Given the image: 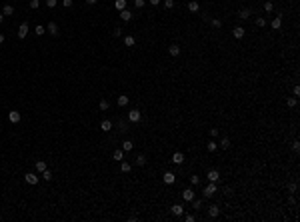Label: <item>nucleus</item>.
I'll use <instances>...</instances> for the list:
<instances>
[{
	"mask_svg": "<svg viewBox=\"0 0 300 222\" xmlns=\"http://www.w3.org/2000/svg\"><path fill=\"white\" fill-rule=\"evenodd\" d=\"M56 4H58V0H46V6L48 8H54Z\"/></svg>",
	"mask_w": 300,
	"mask_h": 222,
	"instance_id": "79ce46f5",
	"label": "nucleus"
},
{
	"mask_svg": "<svg viewBox=\"0 0 300 222\" xmlns=\"http://www.w3.org/2000/svg\"><path fill=\"white\" fill-rule=\"evenodd\" d=\"M134 164H136V166H144V164H146V156L138 154V156H136V160H134Z\"/></svg>",
	"mask_w": 300,
	"mask_h": 222,
	"instance_id": "412c9836",
	"label": "nucleus"
},
{
	"mask_svg": "<svg viewBox=\"0 0 300 222\" xmlns=\"http://www.w3.org/2000/svg\"><path fill=\"white\" fill-rule=\"evenodd\" d=\"M162 178H164V182H166V184H174L176 174H174V172H164V176H162Z\"/></svg>",
	"mask_w": 300,
	"mask_h": 222,
	"instance_id": "dca6fc26",
	"label": "nucleus"
},
{
	"mask_svg": "<svg viewBox=\"0 0 300 222\" xmlns=\"http://www.w3.org/2000/svg\"><path fill=\"white\" fill-rule=\"evenodd\" d=\"M38 6H40V0H30V8L32 10H36Z\"/></svg>",
	"mask_w": 300,
	"mask_h": 222,
	"instance_id": "ea45409f",
	"label": "nucleus"
},
{
	"mask_svg": "<svg viewBox=\"0 0 300 222\" xmlns=\"http://www.w3.org/2000/svg\"><path fill=\"white\" fill-rule=\"evenodd\" d=\"M232 34H234V38H238V40H240V38H244V34H246V30H244L242 26H236V28L232 30Z\"/></svg>",
	"mask_w": 300,
	"mask_h": 222,
	"instance_id": "ddd939ff",
	"label": "nucleus"
},
{
	"mask_svg": "<svg viewBox=\"0 0 300 222\" xmlns=\"http://www.w3.org/2000/svg\"><path fill=\"white\" fill-rule=\"evenodd\" d=\"M172 162L174 164H182V162H184V154H182L180 150H176V152L172 154Z\"/></svg>",
	"mask_w": 300,
	"mask_h": 222,
	"instance_id": "9b49d317",
	"label": "nucleus"
},
{
	"mask_svg": "<svg viewBox=\"0 0 300 222\" xmlns=\"http://www.w3.org/2000/svg\"><path fill=\"white\" fill-rule=\"evenodd\" d=\"M250 14H252L250 8H242V10L238 12V18H240V20H248V18H250Z\"/></svg>",
	"mask_w": 300,
	"mask_h": 222,
	"instance_id": "f8f14e48",
	"label": "nucleus"
},
{
	"mask_svg": "<svg viewBox=\"0 0 300 222\" xmlns=\"http://www.w3.org/2000/svg\"><path fill=\"white\" fill-rule=\"evenodd\" d=\"M114 6H116V10H124L126 8V0H116Z\"/></svg>",
	"mask_w": 300,
	"mask_h": 222,
	"instance_id": "c85d7f7f",
	"label": "nucleus"
},
{
	"mask_svg": "<svg viewBox=\"0 0 300 222\" xmlns=\"http://www.w3.org/2000/svg\"><path fill=\"white\" fill-rule=\"evenodd\" d=\"M190 184H192V186H198L200 184V176H190Z\"/></svg>",
	"mask_w": 300,
	"mask_h": 222,
	"instance_id": "4c0bfd02",
	"label": "nucleus"
},
{
	"mask_svg": "<svg viewBox=\"0 0 300 222\" xmlns=\"http://www.w3.org/2000/svg\"><path fill=\"white\" fill-rule=\"evenodd\" d=\"M216 148H218V142L208 140V152H216Z\"/></svg>",
	"mask_w": 300,
	"mask_h": 222,
	"instance_id": "2f4dec72",
	"label": "nucleus"
},
{
	"mask_svg": "<svg viewBox=\"0 0 300 222\" xmlns=\"http://www.w3.org/2000/svg\"><path fill=\"white\" fill-rule=\"evenodd\" d=\"M184 220H186V222H194L196 218H194V214H184Z\"/></svg>",
	"mask_w": 300,
	"mask_h": 222,
	"instance_id": "37998d69",
	"label": "nucleus"
},
{
	"mask_svg": "<svg viewBox=\"0 0 300 222\" xmlns=\"http://www.w3.org/2000/svg\"><path fill=\"white\" fill-rule=\"evenodd\" d=\"M114 36H116V38H118V36H122V28H114Z\"/></svg>",
	"mask_w": 300,
	"mask_h": 222,
	"instance_id": "49530a36",
	"label": "nucleus"
},
{
	"mask_svg": "<svg viewBox=\"0 0 300 222\" xmlns=\"http://www.w3.org/2000/svg\"><path fill=\"white\" fill-rule=\"evenodd\" d=\"M202 204H204V202L200 200V198H194L192 200V208L194 210H202Z\"/></svg>",
	"mask_w": 300,
	"mask_h": 222,
	"instance_id": "bb28decb",
	"label": "nucleus"
},
{
	"mask_svg": "<svg viewBox=\"0 0 300 222\" xmlns=\"http://www.w3.org/2000/svg\"><path fill=\"white\" fill-rule=\"evenodd\" d=\"M2 42H4V34L0 32V44H2Z\"/></svg>",
	"mask_w": 300,
	"mask_h": 222,
	"instance_id": "864d4df0",
	"label": "nucleus"
},
{
	"mask_svg": "<svg viewBox=\"0 0 300 222\" xmlns=\"http://www.w3.org/2000/svg\"><path fill=\"white\" fill-rule=\"evenodd\" d=\"M194 196H196V194H194V190H192V188L182 190V198H184L186 202H192V200H194Z\"/></svg>",
	"mask_w": 300,
	"mask_h": 222,
	"instance_id": "0eeeda50",
	"label": "nucleus"
},
{
	"mask_svg": "<svg viewBox=\"0 0 300 222\" xmlns=\"http://www.w3.org/2000/svg\"><path fill=\"white\" fill-rule=\"evenodd\" d=\"M86 2H88V4H96L98 0H86Z\"/></svg>",
	"mask_w": 300,
	"mask_h": 222,
	"instance_id": "5fc2aeb1",
	"label": "nucleus"
},
{
	"mask_svg": "<svg viewBox=\"0 0 300 222\" xmlns=\"http://www.w3.org/2000/svg\"><path fill=\"white\" fill-rule=\"evenodd\" d=\"M4 20V14H2V10H0V22Z\"/></svg>",
	"mask_w": 300,
	"mask_h": 222,
	"instance_id": "6e6d98bb",
	"label": "nucleus"
},
{
	"mask_svg": "<svg viewBox=\"0 0 300 222\" xmlns=\"http://www.w3.org/2000/svg\"><path fill=\"white\" fill-rule=\"evenodd\" d=\"M210 24H212L214 28H220V26H222V20H220V18H212V20H210Z\"/></svg>",
	"mask_w": 300,
	"mask_h": 222,
	"instance_id": "c9c22d12",
	"label": "nucleus"
},
{
	"mask_svg": "<svg viewBox=\"0 0 300 222\" xmlns=\"http://www.w3.org/2000/svg\"><path fill=\"white\" fill-rule=\"evenodd\" d=\"M34 34H36V36H42V34H46V28L42 26V24H36V28H34Z\"/></svg>",
	"mask_w": 300,
	"mask_h": 222,
	"instance_id": "393cba45",
	"label": "nucleus"
},
{
	"mask_svg": "<svg viewBox=\"0 0 300 222\" xmlns=\"http://www.w3.org/2000/svg\"><path fill=\"white\" fill-rule=\"evenodd\" d=\"M168 52H170V56H178V54H180V46H178V44H172V46L168 48Z\"/></svg>",
	"mask_w": 300,
	"mask_h": 222,
	"instance_id": "5701e85b",
	"label": "nucleus"
},
{
	"mask_svg": "<svg viewBox=\"0 0 300 222\" xmlns=\"http://www.w3.org/2000/svg\"><path fill=\"white\" fill-rule=\"evenodd\" d=\"M42 178H44V180H52V174H50V170H44V172H42Z\"/></svg>",
	"mask_w": 300,
	"mask_h": 222,
	"instance_id": "58836bf2",
	"label": "nucleus"
},
{
	"mask_svg": "<svg viewBox=\"0 0 300 222\" xmlns=\"http://www.w3.org/2000/svg\"><path fill=\"white\" fill-rule=\"evenodd\" d=\"M292 92H294V96H300V86H294Z\"/></svg>",
	"mask_w": 300,
	"mask_h": 222,
	"instance_id": "09e8293b",
	"label": "nucleus"
},
{
	"mask_svg": "<svg viewBox=\"0 0 300 222\" xmlns=\"http://www.w3.org/2000/svg\"><path fill=\"white\" fill-rule=\"evenodd\" d=\"M98 108H100V110H108V108H110V102H108V100H100Z\"/></svg>",
	"mask_w": 300,
	"mask_h": 222,
	"instance_id": "72a5a7b5",
	"label": "nucleus"
},
{
	"mask_svg": "<svg viewBox=\"0 0 300 222\" xmlns=\"http://www.w3.org/2000/svg\"><path fill=\"white\" fill-rule=\"evenodd\" d=\"M118 106H122V108L128 106V96H126V94H120V96H118Z\"/></svg>",
	"mask_w": 300,
	"mask_h": 222,
	"instance_id": "4be33fe9",
	"label": "nucleus"
},
{
	"mask_svg": "<svg viewBox=\"0 0 300 222\" xmlns=\"http://www.w3.org/2000/svg\"><path fill=\"white\" fill-rule=\"evenodd\" d=\"M20 118H22V116H20V112H18V110H10V112H8V120L12 122V124H18V122H20Z\"/></svg>",
	"mask_w": 300,
	"mask_h": 222,
	"instance_id": "20e7f679",
	"label": "nucleus"
},
{
	"mask_svg": "<svg viewBox=\"0 0 300 222\" xmlns=\"http://www.w3.org/2000/svg\"><path fill=\"white\" fill-rule=\"evenodd\" d=\"M132 148H134V142L132 140H124V142H122V150H124V152H130Z\"/></svg>",
	"mask_w": 300,
	"mask_h": 222,
	"instance_id": "6ab92c4d",
	"label": "nucleus"
},
{
	"mask_svg": "<svg viewBox=\"0 0 300 222\" xmlns=\"http://www.w3.org/2000/svg\"><path fill=\"white\" fill-rule=\"evenodd\" d=\"M46 30H48V34H50V36H58V24H56V22H48V28H46Z\"/></svg>",
	"mask_w": 300,
	"mask_h": 222,
	"instance_id": "6e6552de",
	"label": "nucleus"
},
{
	"mask_svg": "<svg viewBox=\"0 0 300 222\" xmlns=\"http://www.w3.org/2000/svg\"><path fill=\"white\" fill-rule=\"evenodd\" d=\"M292 148L296 150V152H298V150H300V142H298V140H294V142H292Z\"/></svg>",
	"mask_w": 300,
	"mask_h": 222,
	"instance_id": "de8ad7c7",
	"label": "nucleus"
},
{
	"mask_svg": "<svg viewBox=\"0 0 300 222\" xmlns=\"http://www.w3.org/2000/svg\"><path fill=\"white\" fill-rule=\"evenodd\" d=\"M206 178H208V182H218L220 180V172L218 170H208V174H206Z\"/></svg>",
	"mask_w": 300,
	"mask_h": 222,
	"instance_id": "423d86ee",
	"label": "nucleus"
},
{
	"mask_svg": "<svg viewBox=\"0 0 300 222\" xmlns=\"http://www.w3.org/2000/svg\"><path fill=\"white\" fill-rule=\"evenodd\" d=\"M214 194H216V182H208L204 186V190H202V196L204 198H212Z\"/></svg>",
	"mask_w": 300,
	"mask_h": 222,
	"instance_id": "f257e3e1",
	"label": "nucleus"
},
{
	"mask_svg": "<svg viewBox=\"0 0 300 222\" xmlns=\"http://www.w3.org/2000/svg\"><path fill=\"white\" fill-rule=\"evenodd\" d=\"M140 118H142V114H140V110H136V108H132V110L128 112V120L130 122H140Z\"/></svg>",
	"mask_w": 300,
	"mask_h": 222,
	"instance_id": "7ed1b4c3",
	"label": "nucleus"
},
{
	"mask_svg": "<svg viewBox=\"0 0 300 222\" xmlns=\"http://www.w3.org/2000/svg\"><path fill=\"white\" fill-rule=\"evenodd\" d=\"M288 192H296V184H290V186H288Z\"/></svg>",
	"mask_w": 300,
	"mask_h": 222,
	"instance_id": "3c124183",
	"label": "nucleus"
},
{
	"mask_svg": "<svg viewBox=\"0 0 300 222\" xmlns=\"http://www.w3.org/2000/svg\"><path fill=\"white\" fill-rule=\"evenodd\" d=\"M134 6H136V8H142V6H144V0H134Z\"/></svg>",
	"mask_w": 300,
	"mask_h": 222,
	"instance_id": "c03bdc74",
	"label": "nucleus"
},
{
	"mask_svg": "<svg viewBox=\"0 0 300 222\" xmlns=\"http://www.w3.org/2000/svg\"><path fill=\"white\" fill-rule=\"evenodd\" d=\"M186 8H188V10H190V12H198V10H200V4H198V2H196V0H188V4H186Z\"/></svg>",
	"mask_w": 300,
	"mask_h": 222,
	"instance_id": "1a4fd4ad",
	"label": "nucleus"
},
{
	"mask_svg": "<svg viewBox=\"0 0 300 222\" xmlns=\"http://www.w3.org/2000/svg\"><path fill=\"white\" fill-rule=\"evenodd\" d=\"M210 134H212V136H218V128H210Z\"/></svg>",
	"mask_w": 300,
	"mask_h": 222,
	"instance_id": "8fccbe9b",
	"label": "nucleus"
},
{
	"mask_svg": "<svg viewBox=\"0 0 300 222\" xmlns=\"http://www.w3.org/2000/svg\"><path fill=\"white\" fill-rule=\"evenodd\" d=\"M120 170H122V172H130V170H132V164H130V162H122V164H120Z\"/></svg>",
	"mask_w": 300,
	"mask_h": 222,
	"instance_id": "c756f323",
	"label": "nucleus"
},
{
	"mask_svg": "<svg viewBox=\"0 0 300 222\" xmlns=\"http://www.w3.org/2000/svg\"><path fill=\"white\" fill-rule=\"evenodd\" d=\"M170 210H172L174 216H182V214H184V206H182V204H174Z\"/></svg>",
	"mask_w": 300,
	"mask_h": 222,
	"instance_id": "4468645a",
	"label": "nucleus"
},
{
	"mask_svg": "<svg viewBox=\"0 0 300 222\" xmlns=\"http://www.w3.org/2000/svg\"><path fill=\"white\" fill-rule=\"evenodd\" d=\"M28 32H30V26H28V22H22L18 26V38H26Z\"/></svg>",
	"mask_w": 300,
	"mask_h": 222,
	"instance_id": "f03ea898",
	"label": "nucleus"
},
{
	"mask_svg": "<svg viewBox=\"0 0 300 222\" xmlns=\"http://www.w3.org/2000/svg\"><path fill=\"white\" fill-rule=\"evenodd\" d=\"M124 44H126L128 48H130V46H134V44H136V40H134V36H130V34H128V36H124Z\"/></svg>",
	"mask_w": 300,
	"mask_h": 222,
	"instance_id": "a878e982",
	"label": "nucleus"
},
{
	"mask_svg": "<svg viewBox=\"0 0 300 222\" xmlns=\"http://www.w3.org/2000/svg\"><path fill=\"white\" fill-rule=\"evenodd\" d=\"M218 146H220V148H224V150H228V148H230V138H228V136H224V138L218 142Z\"/></svg>",
	"mask_w": 300,
	"mask_h": 222,
	"instance_id": "aec40b11",
	"label": "nucleus"
},
{
	"mask_svg": "<svg viewBox=\"0 0 300 222\" xmlns=\"http://www.w3.org/2000/svg\"><path fill=\"white\" fill-rule=\"evenodd\" d=\"M100 130H102V132L112 130V120H102V122H100Z\"/></svg>",
	"mask_w": 300,
	"mask_h": 222,
	"instance_id": "f3484780",
	"label": "nucleus"
},
{
	"mask_svg": "<svg viewBox=\"0 0 300 222\" xmlns=\"http://www.w3.org/2000/svg\"><path fill=\"white\" fill-rule=\"evenodd\" d=\"M120 18H122L124 22H130V20H132V12L124 8V10H120Z\"/></svg>",
	"mask_w": 300,
	"mask_h": 222,
	"instance_id": "2eb2a0df",
	"label": "nucleus"
},
{
	"mask_svg": "<svg viewBox=\"0 0 300 222\" xmlns=\"http://www.w3.org/2000/svg\"><path fill=\"white\" fill-rule=\"evenodd\" d=\"M112 158H114V160H122V158H124V150H114Z\"/></svg>",
	"mask_w": 300,
	"mask_h": 222,
	"instance_id": "cd10ccee",
	"label": "nucleus"
},
{
	"mask_svg": "<svg viewBox=\"0 0 300 222\" xmlns=\"http://www.w3.org/2000/svg\"><path fill=\"white\" fill-rule=\"evenodd\" d=\"M296 102H298V100H296V96H292V98H288V100H286V104H288V108H294V106H296Z\"/></svg>",
	"mask_w": 300,
	"mask_h": 222,
	"instance_id": "f704fd0d",
	"label": "nucleus"
},
{
	"mask_svg": "<svg viewBox=\"0 0 300 222\" xmlns=\"http://www.w3.org/2000/svg\"><path fill=\"white\" fill-rule=\"evenodd\" d=\"M62 4H64L66 8H72V4H74V2H72V0H62Z\"/></svg>",
	"mask_w": 300,
	"mask_h": 222,
	"instance_id": "a18cd8bd",
	"label": "nucleus"
},
{
	"mask_svg": "<svg viewBox=\"0 0 300 222\" xmlns=\"http://www.w3.org/2000/svg\"><path fill=\"white\" fill-rule=\"evenodd\" d=\"M46 168H48V166H46V162H44V160H38V162H36V170H38L40 174H42Z\"/></svg>",
	"mask_w": 300,
	"mask_h": 222,
	"instance_id": "b1692460",
	"label": "nucleus"
},
{
	"mask_svg": "<svg viewBox=\"0 0 300 222\" xmlns=\"http://www.w3.org/2000/svg\"><path fill=\"white\" fill-rule=\"evenodd\" d=\"M280 26H282V18H280V16H276V18L272 20V28H274V30H278Z\"/></svg>",
	"mask_w": 300,
	"mask_h": 222,
	"instance_id": "7c9ffc66",
	"label": "nucleus"
},
{
	"mask_svg": "<svg viewBox=\"0 0 300 222\" xmlns=\"http://www.w3.org/2000/svg\"><path fill=\"white\" fill-rule=\"evenodd\" d=\"M2 14H4V16H12V14H14V6H12V4H4V6H2Z\"/></svg>",
	"mask_w": 300,
	"mask_h": 222,
	"instance_id": "a211bd4d",
	"label": "nucleus"
},
{
	"mask_svg": "<svg viewBox=\"0 0 300 222\" xmlns=\"http://www.w3.org/2000/svg\"><path fill=\"white\" fill-rule=\"evenodd\" d=\"M24 180H26L28 184H32V186H34V184H38V180H40V178H38L36 174H34V172H26V174H24Z\"/></svg>",
	"mask_w": 300,
	"mask_h": 222,
	"instance_id": "39448f33",
	"label": "nucleus"
},
{
	"mask_svg": "<svg viewBox=\"0 0 300 222\" xmlns=\"http://www.w3.org/2000/svg\"><path fill=\"white\" fill-rule=\"evenodd\" d=\"M256 26H258V28H264V26H266V18L258 16V18H256Z\"/></svg>",
	"mask_w": 300,
	"mask_h": 222,
	"instance_id": "473e14b6",
	"label": "nucleus"
},
{
	"mask_svg": "<svg viewBox=\"0 0 300 222\" xmlns=\"http://www.w3.org/2000/svg\"><path fill=\"white\" fill-rule=\"evenodd\" d=\"M164 8H168V10L174 8V0H164Z\"/></svg>",
	"mask_w": 300,
	"mask_h": 222,
	"instance_id": "a19ab883",
	"label": "nucleus"
},
{
	"mask_svg": "<svg viewBox=\"0 0 300 222\" xmlns=\"http://www.w3.org/2000/svg\"><path fill=\"white\" fill-rule=\"evenodd\" d=\"M148 2H150L152 6H158V4H160V0H148Z\"/></svg>",
	"mask_w": 300,
	"mask_h": 222,
	"instance_id": "603ef678",
	"label": "nucleus"
},
{
	"mask_svg": "<svg viewBox=\"0 0 300 222\" xmlns=\"http://www.w3.org/2000/svg\"><path fill=\"white\" fill-rule=\"evenodd\" d=\"M218 214H220V208L216 204H210V206H208V216H210V218H216Z\"/></svg>",
	"mask_w": 300,
	"mask_h": 222,
	"instance_id": "9d476101",
	"label": "nucleus"
},
{
	"mask_svg": "<svg viewBox=\"0 0 300 222\" xmlns=\"http://www.w3.org/2000/svg\"><path fill=\"white\" fill-rule=\"evenodd\" d=\"M264 10H266V12H272V10H274V4L270 2V0H268V2H264Z\"/></svg>",
	"mask_w": 300,
	"mask_h": 222,
	"instance_id": "e433bc0d",
	"label": "nucleus"
}]
</instances>
